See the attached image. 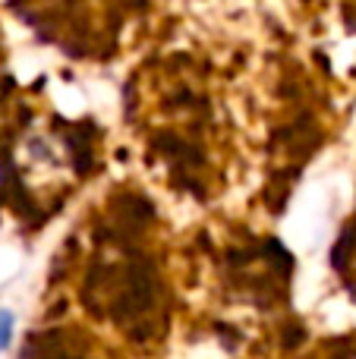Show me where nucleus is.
Returning <instances> with one entry per match:
<instances>
[{"mask_svg": "<svg viewBox=\"0 0 356 359\" xmlns=\"http://www.w3.org/2000/svg\"><path fill=\"white\" fill-rule=\"evenodd\" d=\"M13 328H16V318H13L10 312H0V350L10 347V341H13Z\"/></svg>", "mask_w": 356, "mask_h": 359, "instance_id": "1", "label": "nucleus"}]
</instances>
